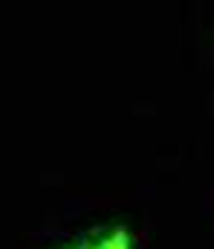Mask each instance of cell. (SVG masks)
<instances>
[{
  "label": "cell",
  "mask_w": 214,
  "mask_h": 249,
  "mask_svg": "<svg viewBox=\"0 0 214 249\" xmlns=\"http://www.w3.org/2000/svg\"><path fill=\"white\" fill-rule=\"evenodd\" d=\"M67 249H133V238H131V232L125 226H116V229L101 232V235L90 232V235H84L81 241H75Z\"/></svg>",
  "instance_id": "6da1fadb"
}]
</instances>
